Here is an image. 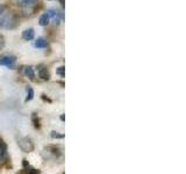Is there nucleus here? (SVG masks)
<instances>
[{
  "mask_svg": "<svg viewBox=\"0 0 186 174\" xmlns=\"http://www.w3.org/2000/svg\"><path fill=\"white\" fill-rule=\"evenodd\" d=\"M16 23V17L7 6H0V27L14 28Z\"/></svg>",
  "mask_w": 186,
  "mask_h": 174,
  "instance_id": "nucleus-1",
  "label": "nucleus"
},
{
  "mask_svg": "<svg viewBox=\"0 0 186 174\" xmlns=\"http://www.w3.org/2000/svg\"><path fill=\"white\" fill-rule=\"evenodd\" d=\"M20 149L23 152H31L34 150V143L31 142V139L29 137H23L18 142Z\"/></svg>",
  "mask_w": 186,
  "mask_h": 174,
  "instance_id": "nucleus-2",
  "label": "nucleus"
},
{
  "mask_svg": "<svg viewBox=\"0 0 186 174\" xmlns=\"http://www.w3.org/2000/svg\"><path fill=\"white\" fill-rule=\"evenodd\" d=\"M16 62V57L12 55H5L0 57V65H6L9 69H14V63Z\"/></svg>",
  "mask_w": 186,
  "mask_h": 174,
  "instance_id": "nucleus-3",
  "label": "nucleus"
},
{
  "mask_svg": "<svg viewBox=\"0 0 186 174\" xmlns=\"http://www.w3.org/2000/svg\"><path fill=\"white\" fill-rule=\"evenodd\" d=\"M48 15L51 16L53 19L55 23H59V22L63 20V14L58 11H53V9H49L48 11Z\"/></svg>",
  "mask_w": 186,
  "mask_h": 174,
  "instance_id": "nucleus-4",
  "label": "nucleus"
},
{
  "mask_svg": "<svg viewBox=\"0 0 186 174\" xmlns=\"http://www.w3.org/2000/svg\"><path fill=\"white\" fill-rule=\"evenodd\" d=\"M37 71H39V76H40L41 79H43V80H49L50 74H49V71L47 70V67H44L43 65H40V66H37Z\"/></svg>",
  "mask_w": 186,
  "mask_h": 174,
  "instance_id": "nucleus-5",
  "label": "nucleus"
},
{
  "mask_svg": "<svg viewBox=\"0 0 186 174\" xmlns=\"http://www.w3.org/2000/svg\"><path fill=\"white\" fill-rule=\"evenodd\" d=\"M34 36H35V33H34V29H31V28H28L22 33V39H26V41L34 39Z\"/></svg>",
  "mask_w": 186,
  "mask_h": 174,
  "instance_id": "nucleus-6",
  "label": "nucleus"
},
{
  "mask_svg": "<svg viewBox=\"0 0 186 174\" xmlns=\"http://www.w3.org/2000/svg\"><path fill=\"white\" fill-rule=\"evenodd\" d=\"M7 154V145L2 139H0V160H2Z\"/></svg>",
  "mask_w": 186,
  "mask_h": 174,
  "instance_id": "nucleus-7",
  "label": "nucleus"
},
{
  "mask_svg": "<svg viewBox=\"0 0 186 174\" xmlns=\"http://www.w3.org/2000/svg\"><path fill=\"white\" fill-rule=\"evenodd\" d=\"M49 21H50V16H49L48 14H43V15H41V16H40L39 23H40V26L44 27V26H48Z\"/></svg>",
  "mask_w": 186,
  "mask_h": 174,
  "instance_id": "nucleus-8",
  "label": "nucleus"
},
{
  "mask_svg": "<svg viewBox=\"0 0 186 174\" xmlns=\"http://www.w3.org/2000/svg\"><path fill=\"white\" fill-rule=\"evenodd\" d=\"M35 47L39 49L45 48V47H47V41H45L43 37H39V39L35 41Z\"/></svg>",
  "mask_w": 186,
  "mask_h": 174,
  "instance_id": "nucleus-9",
  "label": "nucleus"
},
{
  "mask_svg": "<svg viewBox=\"0 0 186 174\" xmlns=\"http://www.w3.org/2000/svg\"><path fill=\"white\" fill-rule=\"evenodd\" d=\"M25 74H26L29 79H31V80L35 78V73H34V70H33L31 66H26V67H25Z\"/></svg>",
  "mask_w": 186,
  "mask_h": 174,
  "instance_id": "nucleus-10",
  "label": "nucleus"
},
{
  "mask_svg": "<svg viewBox=\"0 0 186 174\" xmlns=\"http://www.w3.org/2000/svg\"><path fill=\"white\" fill-rule=\"evenodd\" d=\"M37 0H18V4L22 7H29L31 5H34Z\"/></svg>",
  "mask_w": 186,
  "mask_h": 174,
  "instance_id": "nucleus-11",
  "label": "nucleus"
},
{
  "mask_svg": "<svg viewBox=\"0 0 186 174\" xmlns=\"http://www.w3.org/2000/svg\"><path fill=\"white\" fill-rule=\"evenodd\" d=\"M33 98H34V89H33L31 87H27V96H26V99H25V101L28 102V101H30Z\"/></svg>",
  "mask_w": 186,
  "mask_h": 174,
  "instance_id": "nucleus-12",
  "label": "nucleus"
},
{
  "mask_svg": "<svg viewBox=\"0 0 186 174\" xmlns=\"http://www.w3.org/2000/svg\"><path fill=\"white\" fill-rule=\"evenodd\" d=\"M31 118H33V122H34V126H35V128H40V121H39V117H37V115H36L35 113L33 114Z\"/></svg>",
  "mask_w": 186,
  "mask_h": 174,
  "instance_id": "nucleus-13",
  "label": "nucleus"
},
{
  "mask_svg": "<svg viewBox=\"0 0 186 174\" xmlns=\"http://www.w3.org/2000/svg\"><path fill=\"white\" fill-rule=\"evenodd\" d=\"M64 71H65V67H64V66H59V67L56 70V73L59 74L61 77H64V76H65V72H64Z\"/></svg>",
  "mask_w": 186,
  "mask_h": 174,
  "instance_id": "nucleus-14",
  "label": "nucleus"
},
{
  "mask_svg": "<svg viewBox=\"0 0 186 174\" xmlns=\"http://www.w3.org/2000/svg\"><path fill=\"white\" fill-rule=\"evenodd\" d=\"M51 137L53 138H58V139H62L64 136L62 135V134H59V132H57V131H51Z\"/></svg>",
  "mask_w": 186,
  "mask_h": 174,
  "instance_id": "nucleus-15",
  "label": "nucleus"
},
{
  "mask_svg": "<svg viewBox=\"0 0 186 174\" xmlns=\"http://www.w3.org/2000/svg\"><path fill=\"white\" fill-rule=\"evenodd\" d=\"M5 47V39L2 35H0V50Z\"/></svg>",
  "mask_w": 186,
  "mask_h": 174,
  "instance_id": "nucleus-16",
  "label": "nucleus"
},
{
  "mask_svg": "<svg viewBox=\"0 0 186 174\" xmlns=\"http://www.w3.org/2000/svg\"><path fill=\"white\" fill-rule=\"evenodd\" d=\"M22 165H23V167H25V168H28V167H30V166H29V163H28V161H27L26 159H23Z\"/></svg>",
  "mask_w": 186,
  "mask_h": 174,
  "instance_id": "nucleus-17",
  "label": "nucleus"
},
{
  "mask_svg": "<svg viewBox=\"0 0 186 174\" xmlns=\"http://www.w3.org/2000/svg\"><path fill=\"white\" fill-rule=\"evenodd\" d=\"M61 120H62V121H64V120H65V116H64V114H62V115H61Z\"/></svg>",
  "mask_w": 186,
  "mask_h": 174,
  "instance_id": "nucleus-18",
  "label": "nucleus"
},
{
  "mask_svg": "<svg viewBox=\"0 0 186 174\" xmlns=\"http://www.w3.org/2000/svg\"><path fill=\"white\" fill-rule=\"evenodd\" d=\"M61 1V4H62V6H64V0H59Z\"/></svg>",
  "mask_w": 186,
  "mask_h": 174,
  "instance_id": "nucleus-19",
  "label": "nucleus"
}]
</instances>
